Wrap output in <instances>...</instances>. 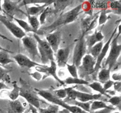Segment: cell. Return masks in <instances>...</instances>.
Here are the masks:
<instances>
[{"mask_svg": "<svg viewBox=\"0 0 121 113\" xmlns=\"http://www.w3.org/2000/svg\"><path fill=\"white\" fill-rule=\"evenodd\" d=\"M81 9V4L76 6L75 8L72 9V10L69 11L67 12L64 13V14L60 15L59 17L52 25L44 27L41 30L38 31L37 33L41 32H42L41 34H43L44 33L46 34V32H47V34H48L52 31L59 28V27H61V26L73 22L77 18Z\"/></svg>", "mask_w": 121, "mask_h": 113, "instance_id": "6da1fadb", "label": "cell"}, {"mask_svg": "<svg viewBox=\"0 0 121 113\" xmlns=\"http://www.w3.org/2000/svg\"><path fill=\"white\" fill-rule=\"evenodd\" d=\"M76 86H73L65 88L67 92V97L64 99V102H66L69 100H77L82 102H87L89 101H95V100H99L102 97V95L100 94H88V93L75 90L74 88H76Z\"/></svg>", "mask_w": 121, "mask_h": 113, "instance_id": "7a4b0ae2", "label": "cell"}, {"mask_svg": "<svg viewBox=\"0 0 121 113\" xmlns=\"http://www.w3.org/2000/svg\"><path fill=\"white\" fill-rule=\"evenodd\" d=\"M36 91H37L38 94L39 95H40L41 97L44 98L45 100L52 102L53 104H56L59 106H61L63 108H64V109H66L68 111H69L70 113H87V112L82 110L79 107H76V106L70 105L67 104V103L64 102L63 100H61V99H59L58 98H57L52 92L46 90H39V89H36Z\"/></svg>", "mask_w": 121, "mask_h": 113, "instance_id": "3957f363", "label": "cell"}, {"mask_svg": "<svg viewBox=\"0 0 121 113\" xmlns=\"http://www.w3.org/2000/svg\"><path fill=\"white\" fill-rule=\"evenodd\" d=\"M34 39L37 42V48L43 65L47 64L48 61H54V52L46 40H42L37 34H33Z\"/></svg>", "mask_w": 121, "mask_h": 113, "instance_id": "277c9868", "label": "cell"}, {"mask_svg": "<svg viewBox=\"0 0 121 113\" xmlns=\"http://www.w3.org/2000/svg\"><path fill=\"white\" fill-rule=\"evenodd\" d=\"M121 35V32H118L117 36L113 38L112 41H111V49H110L109 54L107 59L105 61L104 64V68H106L108 67V69L109 70L113 68L117 63V60L121 54V45L120 44H118V39Z\"/></svg>", "mask_w": 121, "mask_h": 113, "instance_id": "5b68a950", "label": "cell"}, {"mask_svg": "<svg viewBox=\"0 0 121 113\" xmlns=\"http://www.w3.org/2000/svg\"><path fill=\"white\" fill-rule=\"evenodd\" d=\"M96 59L94 58L90 54H86L82 60L81 65L78 68V77L83 79L84 78L92 75L94 73L95 67Z\"/></svg>", "mask_w": 121, "mask_h": 113, "instance_id": "8992f818", "label": "cell"}, {"mask_svg": "<svg viewBox=\"0 0 121 113\" xmlns=\"http://www.w3.org/2000/svg\"><path fill=\"white\" fill-rule=\"evenodd\" d=\"M85 36V34L82 33V35L78 40L74 47L73 56V64H74L77 68L81 65L82 58L86 55L87 51Z\"/></svg>", "mask_w": 121, "mask_h": 113, "instance_id": "52a82bcc", "label": "cell"}, {"mask_svg": "<svg viewBox=\"0 0 121 113\" xmlns=\"http://www.w3.org/2000/svg\"><path fill=\"white\" fill-rule=\"evenodd\" d=\"M22 41L24 47L30 55L32 59L31 60L35 61L37 58L40 56L38 50L37 42L36 40L34 39V38L26 35L22 38Z\"/></svg>", "mask_w": 121, "mask_h": 113, "instance_id": "ba28073f", "label": "cell"}, {"mask_svg": "<svg viewBox=\"0 0 121 113\" xmlns=\"http://www.w3.org/2000/svg\"><path fill=\"white\" fill-rule=\"evenodd\" d=\"M117 29H118V27H117V28L115 29L114 31L113 32L112 35H111V36L110 37V38L109 39L108 41L105 44V45H104V47H103L102 48V49L101 52H100V53L99 54V56L97 57L96 60V64H95V67L94 73H93V74H92L93 78L95 80H96L98 73V72L99 71V69L101 68L102 62V61L104 59V58H105V56H106V54H107V52L108 51L109 49L111 42V41H112V40L113 39L114 35H115V33L117 32Z\"/></svg>", "mask_w": 121, "mask_h": 113, "instance_id": "9c48e42d", "label": "cell"}, {"mask_svg": "<svg viewBox=\"0 0 121 113\" xmlns=\"http://www.w3.org/2000/svg\"><path fill=\"white\" fill-rule=\"evenodd\" d=\"M0 21L17 38L22 39L26 35V32L20 27L8 20L5 15H0Z\"/></svg>", "mask_w": 121, "mask_h": 113, "instance_id": "30bf717a", "label": "cell"}, {"mask_svg": "<svg viewBox=\"0 0 121 113\" xmlns=\"http://www.w3.org/2000/svg\"><path fill=\"white\" fill-rule=\"evenodd\" d=\"M20 2L19 1H3V4L2 5V12L8 15V18H13L14 16L17 13L21 12L22 13H24L22 11L20 10L18 7V4Z\"/></svg>", "mask_w": 121, "mask_h": 113, "instance_id": "8fae6325", "label": "cell"}, {"mask_svg": "<svg viewBox=\"0 0 121 113\" xmlns=\"http://www.w3.org/2000/svg\"><path fill=\"white\" fill-rule=\"evenodd\" d=\"M19 95L24 98L29 105L35 107L37 109L40 108V101H41L34 92L31 91L26 88H20Z\"/></svg>", "mask_w": 121, "mask_h": 113, "instance_id": "7c38bea8", "label": "cell"}, {"mask_svg": "<svg viewBox=\"0 0 121 113\" xmlns=\"http://www.w3.org/2000/svg\"><path fill=\"white\" fill-rule=\"evenodd\" d=\"M51 66L50 67H48V66L46 65H41V66H37L35 67V69L38 72H40V73H45L46 75H52L56 80L58 81L61 85H65V82L63 81L60 80L59 77H57L56 74V69H57V65L56 63L54 61H50Z\"/></svg>", "mask_w": 121, "mask_h": 113, "instance_id": "4fadbf2b", "label": "cell"}, {"mask_svg": "<svg viewBox=\"0 0 121 113\" xmlns=\"http://www.w3.org/2000/svg\"><path fill=\"white\" fill-rule=\"evenodd\" d=\"M13 58L15 61L17 62L18 64L20 65V67L22 69H25V70L26 69L27 70V69H29L34 67L41 66L42 65L37 63L35 61H32L27 56L21 54H17Z\"/></svg>", "mask_w": 121, "mask_h": 113, "instance_id": "5bb4252c", "label": "cell"}, {"mask_svg": "<svg viewBox=\"0 0 121 113\" xmlns=\"http://www.w3.org/2000/svg\"><path fill=\"white\" fill-rule=\"evenodd\" d=\"M45 40L52 48L53 52L56 53L59 49L61 40V33L60 31H56L52 33L47 34Z\"/></svg>", "mask_w": 121, "mask_h": 113, "instance_id": "9a60e30c", "label": "cell"}, {"mask_svg": "<svg viewBox=\"0 0 121 113\" xmlns=\"http://www.w3.org/2000/svg\"><path fill=\"white\" fill-rule=\"evenodd\" d=\"M72 45L66 48H60L56 52V61L58 66L61 68L65 67L67 64Z\"/></svg>", "mask_w": 121, "mask_h": 113, "instance_id": "2e32d148", "label": "cell"}, {"mask_svg": "<svg viewBox=\"0 0 121 113\" xmlns=\"http://www.w3.org/2000/svg\"><path fill=\"white\" fill-rule=\"evenodd\" d=\"M104 38V35L102 34L101 31H98L96 29L93 34L88 35L87 38H85L87 50L92 48L96 44L98 43V42H100V41H102Z\"/></svg>", "mask_w": 121, "mask_h": 113, "instance_id": "e0dca14e", "label": "cell"}, {"mask_svg": "<svg viewBox=\"0 0 121 113\" xmlns=\"http://www.w3.org/2000/svg\"><path fill=\"white\" fill-rule=\"evenodd\" d=\"M54 1L45 2L42 5H37V6H33V7H28L26 6V11H27V14H26L28 15H30V16H36V15H39L46 9V7L53 4Z\"/></svg>", "mask_w": 121, "mask_h": 113, "instance_id": "ac0fdd59", "label": "cell"}, {"mask_svg": "<svg viewBox=\"0 0 121 113\" xmlns=\"http://www.w3.org/2000/svg\"><path fill=\"white\" fill-rule=\"evenodd\" d=\"M65 102L67 103V104L70 105H74L79 107L80 109L87 112V113L91 112L90 108H91V103H92V101H89V102H80V101H77V100H69V101H66Z\"/></svg>", "mask_w": 121, "mask_h": 113, "instance_id": "d6986e66", "label": "cell"}, {"mask_svg": "<svg viewBox=\"0 0 121 113\" xmlns=\"http://www.w3.org/2000/svg\"><path fill=\"white\" fill-rule=\"evenodd\" d=\"M110 73L111 70L108 68H102L101 70L98 72L97 75V78H98L99 82L100 84H105L107 81H109L111 78Z\"/></svg>", "mask_w": 121, "mask_h": 113, "instance_id": "ffe728a7", "label": "cell"}, {"mask_svg": "<svg viewBox=\"0 0 121 113\" xmlns=\"http://www.w3.org/2000/svg\"><path fill=\"white\" fill-rule=\"evenodd\" d=\"M11 109L13 113H23L26 110L25 107L19 100L9 101Z\"/></svg>", "mask_w": 121, "mask_h": 113, "instance_id": "44dd1931", "label": "cell"}, {"mask_svg": "<svg viewBox=\"0 0 121 113\" xmlns=\"http://www.w3.org/2000/svg\"><path fill=\"white\" fill-rule=\"evenodd\" d=\"M103 47H104V42H103V41H100V42L94 45L89 49L87 50V52H88L87 54H90L94 58L96 59L97 57L99 56L100 52H101Z\"/></svg>", "mask_w": 121, "mask_h": 113, "instance_id": "7402d4cb", "label": "cell"}, {"mask_svg": "<svg viewBox=\"0 0 121 113\" xmlns=\"http://www.w3.org/2000/svg\"><path fill=\"white\" fill-rule=\"evenodd\" d=\"M115 107H113L112 106L108 105L104 101H100V100H95V101H92V103L91 105V108L90 110L91 111H96L99 109H104V108H113ZM90 112V113H91Z\"/></svg>", "mask_w": 121, "mask_h": 113, "instance_id": "603a6c76", "label": "cell"}, {"mask_svg": "<svg viewBox=\"0 0 121 113\" xmlns=\"http://www.w3.org/2000/svg\"><path fill=\"white\" fill-rule=\"evenodd\" d=\"M73 2V1H54L53 4L54 6V14H57L60 11L65 9L67 6L70 5Z\"/></svg>", "mask_w": 121, "mask_h": 113, "instance_id": "cb8c5ba5", "label": "cell"}, {"mask_svg": "<svg viewBox=\"0 0 121 113\" xmlns=\"http://www.w3.org/2000/svg\"><path fill=\"white\" fill-rule=\"evenodd\" d=\"M65 84L70 85V84H76V85H88L89 82L84 79L79 78H73L68 77L64 81Z\"/></svg>", "mask_w": 121, "mask_h": 113, "instance_id": "d4e9b609", "label": "cell"}, {"mask_svg": "<svg viewBox=\"0 0 121 113\" xmlns=\"http://www.w3.org/2000/svg\"><path fill=\"white\" fill-rule=\"evenodd\" d=\"M87 85L89 87H91L92 89H93V90L96 91H98V93L100 94H101L102 95H105V96L107 97V98H111V97L110 95H109L108 94H106V91L103 88V86L102 85V84H100L99 82L98 81H95V82H92L91 84H89Z\"/></svg>", "mask_w": 121, "mask_h": 113, "instance_id": "484cf974", "label": "cell"}, {"mask_svg": "<svg viewBox=\"0 0 121 113\" xmlns=\"http://www.w3.org/2000/svg\"><path fill=\"white\" fill-rule=\"evenodd\" d=\"M13 19L14 20V21L17 22L18 24L20 25V28H22L24 29L23 31L25 32H33L34 34H36V32L31 27L29 24L27 23L26 21H24L22 20H20V19L17 18L15 17L13 18Z\"/></svg>", "mask_w": 121, "mask_h": 113, "instance_id": "4316f807", "label": "cell"}, {"mask_svg": "<svg viewBox=\"0 0 121 113\" xmlns=\"http://www.w3.org/2000/svg\"><path fill=\"white\" fill-rule=\"evenodd\" d=\"M27 18H28V22L29 25L31 26L32 28L36 32L39 31V27H40V24L39 22V20L37 16H30V15H27Z\"/></svg>", "mask_w": 121, "mask_h": 113, "instance_id": "83f0119b", "label": "cell"}, {"mask_svg": "<svg viewBox=\"0 0 121 113\" xmlns=\"http://www.w3.org/2000/svg\"><path fill=\"white\" fill-rule=\"evenodd\" d=\"M39 113H58L59 106L56 104H50L47 108H39L37 109Z\"/></svg>", "mask_w": 121, "mask_h": 113, "instance_id": "f1b7e54d", "label": "cell"}, {"mask_svg": "<svg viewBox=\"0 0 121 113\" xmlns=\"http://www.w3.org/2000/svg\"><path fill=\"white\" fill-rule=\"evenodd\" d=\"M53 13V9L50 6H48L46 7V9L40 14V18H39V22H40V25L44 24L46 22V20L50 14Z\"/></svg>", "mask_w": 121, "mask_h": 113, "instance_id": "f546056e", "label": "cell"}, {"mask_svg": "<svg viewBox=\"0 0 121 113\" xmlns=\"http://www.w3.org/2000/svg\"><path fill=\"white\" fill-rule=\"evenodd\" d=\"M12 62L14 63L15 61L9 58L8 52L3 51H0V64L2 65H7Z\"/></svg>", "mask_w": 121, "mask_h": 113, "instance_id": "4dcf8cb0", "label": "cell"}, {"mask_svg": "<svg viewBox=\"0 0 121 113\" xmlns=\"http://www.w3.org/2000/svg\"><path fill=\"white\" fill-rule=\"evenodd\" d=\"M95 16H88L85 18H83L81 21V28L82 30V32L86 34L87 29L89 26L90 24L92 22Z\"/></svg>", "mask_w": 121, "mask_h": 113, "instance_id": "1f68e13d", "label": "cell"}, {"mask_svg": "<svg viewBox=\"0 0 121 113\" xmlns=\"http://www.w3.org/2000/svg\"><path fill=\"white\" fill-rule=\"evenodd\" d=\"M20 87L17 85L16 82H14L13 84V89L8 94V97L11 100V101L17 100V98L18 97L20 94Z\"/></svg>", "mask_w": 121, "mask_h": 113, "instance_id": "d6a6232c", "label": "cell"}, {"mask_svg": "<svg viewBox=\"0 0 121 113\" xmlns=\"http://www.w3.org/2000/svg\"><path fill=\"white\" fill-rule=\"evenodd\" d=\"M9 72L8 70L0 66V82H10V77L8 74Z\"/></svg>", "mask_w": 121, "mask_h": 113, "instance_id": "836d02e7", "label": "cell"}, {"mask_svg": "<svg viewBox=\"0 0 121 113\" xmlns=\"http://www.w3.org/2000/svg\"><path fill=\"white\" fill-rule=\"evenodd\" d=\"M82 5V9L86 13L88 14L89 16H92V13L93 11V8L92 5L91 1H84Z\"/></svg>", "mask_w": 121, "mask_h": 113, "instance_id": "e575fe53", "label": "cell"}, {"mask_svg": "<svg viewBox=\"0 0 121 113\" xmlns=\"http://www.w3.org/2000/svg\"><path fill=\"white\" fill-rule=\"evenodd\" d=\"M121 96H114L111 97L109 98V100H108L107 102H109L112 107H116L117 108H118L119 110L121 109Z\"/></svg>", "mask_w": 121, "mask_h": 113, "instance_id": "d590c367", "label": "cell"}, {"mask_svg": "<svg viewBox=\"0 0 121 113\" xmlns=\"http://www.w3.org/2000/svg\"><path fill=\"white\" fill-rule=\"evenodd\" d=\"M121 1H112V2H108L109 8H111L112 10L117 12L118 14L121 13Z\"/></svg>", "mask_w": 121, "mask_h": 113, "instance_id": "8d00e7d4", "label": "cell"}, {"mask_svg": "<svg viewBox=\"0 0 121 113\" xmlns=\"http://www.w3.org/2000/svg\"><path fill=\"white\" fill-rule=\"evenodd\" d=\"M67 69L70 75L73 78H78V68L74 64L70 65L69 64H66Z\"/></svg>", "mask_w": 121, "mask_h": 113, "instance_id": "74e56055", "label": "cell"}, {"mask_svg": "<svg viewBox=\"0 0 121 113\" xmlns=\"http://www.w3.org/2000/svg\"><path fill=\"white\" fill-rule=\"evenodd\" d=\"M53 94L57 98L59 99H65L67 97V92L66 89H60L55 90L53 92Z\"/></svg>", "mask_w": 121, "mask_h": 113, "instance_id": "f35d334b", "label": "cell"}, {"mask_svg": "<svg viewBox=\"0 0 121 113\" xmlns=\"http://www.w3.org/2000/svg\"><path fill=\"white\" fill-rule=\"evenodd\" d=\"M106 12H107L106 10H102L101 11L100 15H99V26L104 24L109 18L106 15Z\"/></svg>", "mask_w": 121, "mask_h": 113, "instance_id": "ab89813d", "label": "cell"}, {"mask_svg": "<svg viewBox=\"0 0 121 113\" xmlns=\"http://www.w3.org/2000/svg\"><path fill=\"white\" fill-rule=\"evenodd\" d=\"M98 17H99V16H98V14L95 15L94 18L93 19V20L92 21V22H91V24H90V25H89V26L88 28H87V31H86V33H87V32L91 31L92 29H94V28H95L96 27H97V25H98Z\"/></svg>", "mask_w": 121, "mask_h": 113, "instance_id": "60d3db41", "label": "cell"}, {"mask_svg": "<svg viewBox=\"0 0 121 113\" xmlns=\"http://www.w3.org/2000/svg\"><path fill=\"white\" fill-rule=\"evenodd\" d=\"M116 109V108H104L100 110H96L94 111H91L90 113H111L112 111H114Z\"/></svg>", "mask_w": 121, "mask_h": 113, "instance_id": "b9f144b4", "label": "cell"}, {"mask_svg": "<svg viewBox=\"0 0 121 113\" xmlns=\"http://www.w3.org/2000/svg\"><path fill=\"white\" fill-rule=\"evenodd\" d=\"M113 82H113L112 80H109V81H107V82H105V84H104V86H103V88H104V89H105V91L108 90L110 88H111V87L113 86Z\"/></svg>", "mask_w": 121, "mask_h": 113, "instance_id": "7bdbcfd3", "label": "cell"}, {"mask_svg": "<svg viewBox=\"0 0 121 113\" xmlns=\"http://www.w3.org/2000/svg\"><path fill=\"white\" fill-rule=\"evenodd\" d=\"M121 81H116L113 82V87H114L115 91H117L120 93L121 91Z\"/></svg>", "mask_w": 121, "mask_h": 113, "instance_id": "ee69618b", "label": "cell"}, {"mask_svg": "<svg viewBox=\"0 0 121 113\" xmlns=\"http://www.w3.org/2000/svg\"><path fill=\"white\" fill-rule=\"evenodd\" d=\"M112 81L113 82H116V81H121V74L120 73H117L113 74V75H112Z\"/></svg>", "mask_w": 121, "mask_h": 113, "instance_id": "f6af8a7d", "label": "cell"}, {"mask_svg": "<svg viewBox=\"0 0 121 113\" xmlns=\"http://www.w3.org/2000/svg\"><path fill=\"white\" fill-rule=\"evenodd\" d=\"M35 80H37V81H39L40 79L41 78V75L39 73V72H35V73H33V74H31Z\"/></svg>", "mask_w": 121, "mask_h": 113, "instance_id": "bcb514c9", "label": "cell"}, {"mask_svg": "<svg viewBox=\"0 0 121 113\" xmlns=\"http://www.w3.org/2000/svg\"><path fill=\"white\" fill-rule=\"evenodd\" d=\"M10 89V88L8 87L4 82H0V90L1 89Z\"/></svg>", "mask_w": 121, "mask_h": 113, "instance_id": "7dc6e473", "label": "cell"}, {"mask_svg": "<svg viewBox=\"0 0 121 113\" xmlns=\"http://www.w3.org/2000/svg\"><path fill=\"white\" fill-rule=\"evenodd\" d=\"M29 109H30V111L31 112V113H39L37 109L31 105H29Z\"/></svg>", "mask_w": 121, "mask_h": 113, "instance_id": "c3c4849f", "label": "cell"}, {"mask_svg": "<svg viewBox=\"0 0 121 113\" xmlns=\"http://www.w3.org/2000/svg\"><path fill=\"white\" fill-rule=\"evenodd\" d=\"M0 38H2L4 39V40H8V41H10V42H13V41H12L11 40H10V39H9L8 38H7V36H5V35H2V34H1V33H0Z\"/></svg>", "mask_w": 121, "mask_h": 113, "instance_id": "681fc988", "label": "cell"}, {"mask_svg": "<svg viewBox=\"0 0 121 113\" xmlns=\"http://www.w3.org/2000/svg\"><path fill=\"white\" fill-rule=\"evenodd\" d=\"M0 51H3L7 52H10V53H12V52H11V51H10L8 50V49H5V48H3V47H1V46H0Z\"/></svg>", "mask_w": 121, "mask_h": 113, "instance_id": "f907efd6", "label": "cell"}, {"mask_svg": "<svg viewBox=\"0 0 121 113\" xmlns=\"http://www.w3.org/2000/svg\"><path fill=\"white\" fill-rule=\"evenodd\" d=\"M58 113H70L69 111H68L67 109H63L61 111H59L58 112Z\"/></svg>", "mask_w": 121, "mask_h": 113, "instance_id": "816d5d0a", "label": "cell"}, {"mask_svg": "<svg viewBox=\"0 0 121 113\" xmlns=\"http://www.w3.org/2000/svg\"><path fill=\"white\" fill-rule=\"evenodd\" d=\"M1 2H2V1H0V12H2V5H1Z\"/></svg>", "mask_w": 121, "mask_h": 113, "instance_id": "f5cc1de1", "label": "cell"}, {"mask_svg": "<svg viewBox=\"0 0 121 113\" xmlns=\"http://www.w3.org/2000/svg\"><path fill=\"white\" fill-rule=\"evenodd\" d=\"M30 111V109H26V110H25V111L23 113H29Z\"/></svg>", "mask_w": 121, "mask_h": 113, "instance_id": "db71d44e", "label": "cell"}, {"mask_svg": "<svg viewBox=\"0 0 121 113\" xmlns=\"http://www.w3.org/2000/svg\"><path fill=\"white\" fill-rule=\"evenodd\" d=\"M113 113H120V112H118V111H116V112H114Z\"/></svg>", "mask_w": 121, "mask_h": 113, "instance_id": "11a10c76", "label": "cell"}, {"mask_svg": "<svg viewBox=\"0 0 121 113\" xmlns=\"http://www.w3.org/2000/svg\"><path fill=\"white\" fill-rule=\"evenodd\" d=\"M0 15H1V12H0Z\"/></svg>", "mask_w": 121, "mask_h": 113, "instance_id": "9f6ffc18", "label": "cell"}]
</instances>
